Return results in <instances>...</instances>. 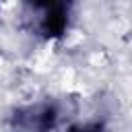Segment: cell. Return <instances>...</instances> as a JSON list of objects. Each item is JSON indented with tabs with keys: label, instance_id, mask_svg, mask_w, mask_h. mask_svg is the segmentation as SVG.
I'll use <instances>...</instances> for the list:
<instances>
[{
	"label": "cell",
	"instance_id": "3",
	"mask_svg": "<svg viewBox=\"0 0 132 132\" xmlns=\"http://www.w3.org/2000/svg\"><path fill=\"white\" fill-rule=\"evenodd\" d=\"M4 2H6V0H0V4H4Z\"/></svg>",
	"mask_w": 132,
	"mask_h": 132
},
{
	"label": "cell",
	"instance_id": "1",
	"mask_svg": "<svg viewBox=\"0 0 132 132\" xmlns=\"http://www.w3.org/2000/svg\"><path fill=\"white\" fill-rule=\"evenodd\" d=\"M76 0H21V21L41 41L62 39L74 21Z\"/></svg>",
	"mask_w": 132,
	"mask_h": 132
},
{
	"label": "cell",
	"instance_id": "2",
	"mask_svg": "<svg viewBox=\"0 0 132 132\" xmlns=\"http://www.w3.org/2000/svg\"><path fill=\"white\" fill-rule=\"evenodd\" d=\"M64 120V107L60 101L43 99L29 105H21L10 116V126L19 130H52Z\"/></svg>",
	"mask_w": 132,
	"mask_h": 132
}]
</instances>
